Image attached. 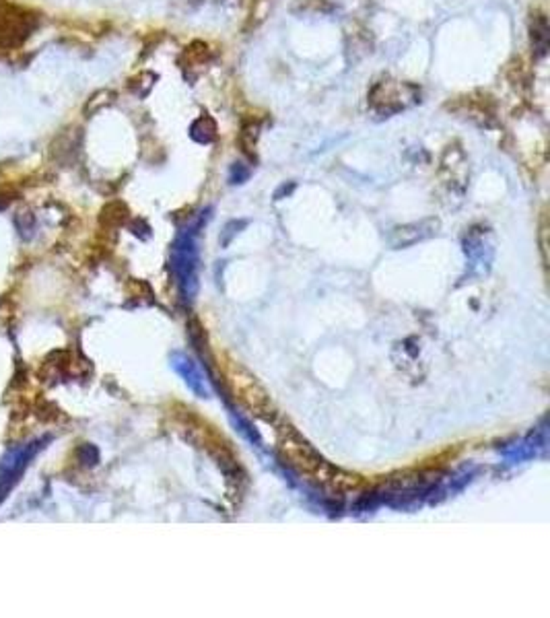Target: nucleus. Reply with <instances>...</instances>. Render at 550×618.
I'll list each match as a JSON object with an SVG mask.
<instances>
[{
  "mask_svg": "<svg viewBox=\"0 0 550 618\" xmlns=\"http://www.w3.org/2000/svg\"><path fill=\"white\" fill-rule=\"evenodd\" d=\"M128 218V208L122 203H111L102 210V223L108 227H117Z\"/></svg>",
  "mask_w": 550,
  "mask_h": 618,
  "instance_id": "6e6552de",
  "label": "nucleus"
},
{
  "mask_svg": "<svg viewBox=\"0 0 550 618\" xmlns=\"http://www.w3.org/2000/svg\"><path fill=\"white\" fill-rule=\"evenodd\" d=\"M225 382L229 384V390L233 392V398L249 412L264 416L266 420H270L268 412H272V404L268 394L264 392V388L239 365L231 363L225 369Z\"/></svg>",
  "mask_w": 550,
  "mask_h": 618,
  "instance_id": "f257e3e1",
  "label": "nucleus"
},
{
  "mask_svg": "<svg viewBox=\"0 0 550 618\" xmlns=\"http://www.w3.org/2000/svg\"><path fill=\"white\" fill-rule=\"evenodd\" d=\"M211 62V48L209 44L196 39L190 46H186V50L182 52V68L184 71H194V68H207V64Z\"/></svg>",
  "mask_w": 550,
  "mask_h": 618,
  "instance_id": "20e7f679",
  "label": "nucleus"
},
{
  "mask_svg": "<svg viewBox=\"0 0 550 618\" xmlns=\"http://www.w3.org/2000/svg\"><path fill=\"white\" fill-rule=\"evenodd\" d=\"M258 136H260V124L258 122H243L241 132H239V147L247 157H254L256 153V144H258Z\"/></svg>",
  "mask_w": 550,
  "mask_h": 618,
  "instance_id": "423d86ee",
  "label": "nucleus"
},
{
  "mask_svg": "<svg viewBox=\"0 0 550 618\" xmlns=\"http://www.w3.org/2000/svg\"><path fill=\"white\" fill-rule=\"evenodd\" d=\"M155 81H157V75H153V73H140L136 79L130 81V89H132L138 97H144V95L151 93Z\"/></svg>",
  "mask_w": 550,
  "mask_h": 618,
  "instance_id": "9d476101",
  "label": "nucleus"
},
{
  "mask_svg": "<svg viewBox=\"0 0 550 618\" xmlns=\"http://www.w3.org/2000/svg\"><path fill=\"white\" fill-rule=\"evenodd\" d=\"M176 367H178V371H180V373L186 377V382L190 384V388H192V390H196L200 396H207V390L202 388L205 380L200 377V373H198L196 365H194L190 359H182L180 363H176Z\"/></svg>",
  "mask_w": 550,
  "mask_h": 618,
  "instance_id": "0eeeda50",
  "label": "nucleus"
},
{
  "mask_svg": "<svg viewBox=\"0 0 550 618\" xmlns=\"http://www.w3.org/2000/svg\"><path fill=\"white\" fill-rule=\"evenodd\" d=\"M190 136L192 140H196L198 144H211L217 138V122L213 115L202 113L200 118H196L190 126Z\"/></svg>",
  "mask_w": 550,
  "mask_h": 618,
  "instance_id": "39448f33",
  "label": "nucleus"
},
{
  "mask_svg": "<svg viewBox=\"0 0 550 618\" xmlns=\"http://www.w3.org/2000/svg\"><path fill=\"white\" fill-rule=\"evenodd\" d=\"M247 176H249V171L241 163H235L231 167V184H241L243 180H247Z\"/></svg>",
  "mask_w": 550,
  "mask_h": 618,
  "instance_id": "f8f14e48",
  "label": "nucleus"
},
{
  "mask_svg": "<svg viewBox=\"0 0 550 618\" xmlns=\"http://www.w3.org/2000/svg\"><path fill=\"white\" fill-rule=\"evenodd\" d=\"M419 97H421V91L415 85L398 83V81H379L369 91V105L379 115L390 118L400 109H406L413 103L419 102Z\"/></svg>",
  "mask_w": 550,
  "mask_h": 618,
  "instance_id": "f03ea898",
  "label": "nucleus"
},
{
  "mask_svg": "<svg viewBox=\"0 0 550 618\" xmlns=\"http://www.w3.org/2000/svg\"><path fill=\"white\" fill-rule=\"evenodd\" d=\"M115 100V93L110 91V89H102V91H97L95 95H91V100L85 103V113L87 115H93V113H97V111H102V109H106L108 105H111Z\"/></svg>",
  "mask_w": 550,
  "mask_h": 618,
  "instance_id": "1a4fd4ad",
  "label": "nucleus"
},
{
  "mask_svg": "<svg viewBox=\"0 0 550 618\" xmlns=\"http://www.w3.org/2000/svg\"><path fill=\"white\" fill-rule=\"evenodd\" d=\"M530 39H532V52L536 58H544L549 54L550 46V27L544 15H534L530 23Z\"/></svg>",
  "mask_w": 550,
  "mask_h": 618,
  "instance_id": "7ed1b4c3",
  "label": "nucleus"
},
{
  "mask_svg": "<svg viewBox=\"0 0 550 618\" xmlns=\"http://www.w3.org/2000/svg\"><path fill=\"white\" fill-rule=\"evenodd\" d=\"M295 10L301 12H332V4L326 0H297Z\"/></svg>",
  "mask_w": 550,
  "mask_h": 618,
  "instance_id": "9b49d317",
  "label": "nucleus"
}]
</instances>
